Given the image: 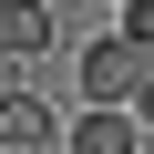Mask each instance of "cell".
Returning a JSON list of instances; mask_svg holds the SVG:
<instances>
[{
  "mask_svg": "<svg viewBox=\"0 0 154 154\" xmlns=\"http://www.w3.org/2000/svg\"><path fill=\"white\" fill-rule=\"evenodd\" d=\"M144 82V51L123 41V31H103V41H82V103H123Z\"/></svg>",
  "mask_w": 154,
  "mask_h": 154,
  "instance_id": "cell-1",
  "label": "cell"
},
{
  "mask_svg": "<svg viewBox=\"0 0 154 154\" xmlns=\"http://www.w3.org/2000/svg\"><path fill=\"white\" fill-rule=\"evenodd\" d=\"M72 154H134L144 144V123H134V103H82V113H72V123H51Z\"/></svg>",
  "mask_w": 154,
  "mask_h": 154,
  "instance_id": "cell-2",
  "label": "cell"
},
{
  "mask_svg": "<svg viewBox=\"0 0 154 154\" xmlns=\"http://www.w3.org/2000/svg\"><path fill=\"white\" fill-rule=\"evenodd\" d=\"M51 144V103L21 82V93H0V154H41Z\"/></svg>",
  "mask_w": 154,
  "mask_h": 154,
  "instance_id": "cell-3",
  "label": "cell"
},
{
  "mask_svg": "<svg viewBox=\"0 0 154 154\" xmlns=\"http://www.w3.org/2000/svg\"><path fill=\"white\" fill-rule=\"evenodd\" d=\"M51 0H0V51H11V62H31V51H51Z\"/></svg>",
  "mask_w": 154,
  "mask_h": 154,
  "instance_id": "cell-4",
  "label": "cell"
},
{
  "mask_svg": "<svg viewBox=\"0 0 154 154\" xmlns=\"http://www.w3.org/2000/svg\"><path fill=\"white\" fill-rule=\"evenodd\" d=\"M113 11H123V41H134V51L154 62V0H113Z\"/></svg>",
  "mask_w": 154,
  "mask_h": 154,
  "instance_id": "cell-5",
  "label": "cell"
},
{
  "mask_svg": "<svg viewBox=\"0 0 154 154\" xmlns=\"http://www.w3.org/2000/svg\"><path fill=\"white\" fill-rule=\"evenodd\" d=\"M123 103H134V123H144V134H154V62H144V82H134V93H123Z\"/></svg>",
  "mask_w": 154,
  "mask_h": 154,
  "instance_id": "cell-6",
  "label": "cell"
}]
</instances>
